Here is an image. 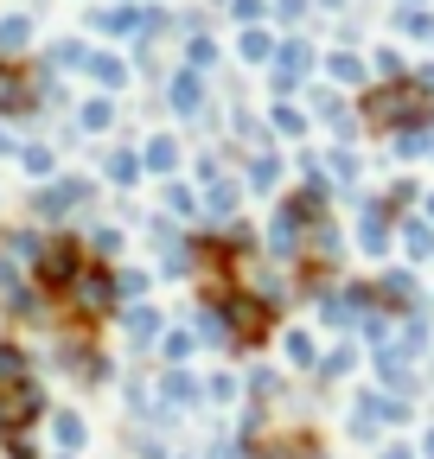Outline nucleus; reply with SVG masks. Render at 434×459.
Returning <instances> with one entry per match:
<instances>
[{
    "label": "nucleus",
    "instance_id": "1",
    "mask_svg": "<svg viewBox=\"0 0 434 459\" xmlns=\"http://www.w3.org/2000/svg\"><path fill=\"white\" fill-rule=\"evenodd\" d=\"M39 268H45L51 287H65V281H77V249H71V243H51V249L39 255Z\"/></svg>",
    "mask_w": 434,
    "mask_h": 459
},
{
    "label": "nucleus",
    "instance_id": "2",
    "mask_svg": "<svg viewBox=\"0 0 434 459\" xmlns=\"http://www.w3.org/2000/svg\"><path fill=\"white\" fill-rule=\"evenodd\" d=\"M370 108L384 115V122H396V115H421V96H415V90H384Z\"/></svg>",
    "mask_w": 434,
    "mask_h": 459
},
{
    "label": "nucleus",
    "instance_id": "3",
    "mask_svg": "<svg viewBox=\"0 0 434 459\" xmlns=\"http://www.w3.org/2000/svg\"><path fill=\"white\" fill-rule=\"evenodd\" d=\"M230 319H237V332H249V338L262 332V307H249V300H237V307H230Z\"/></svg>",
    "mask_w": 434,
    "mask_h": 459
},
{
    "label": "nucleus",
    "instance_id": "4",
    "mask_svg": "<svg viewBox=\"0 0 434 459\" xmlns=\"http://www.w3.org/2000/svg\"><path fill=\"white\" fill-rule=\"evenodd\" d=\"M77 300H83V307H102V300H108V281H77Z\"/></svg>",
    "mask_w": 434,
    "mask_h": 459
},
{
    "label": "nucleus",
    "instance_id": "5",
    "mask_svg": "<svg viewBox=\"0 0 434 459\" xmlns=\"http://www.w3.org/2000/svg\"><path fill=\"white\" fill-rule=\"evenodd\" d=\"M0 383H20V358L7 351V344H0Z\"/></svg>",
    "mask_w": 434,
    "mask_h": 459
}]
</instances>
